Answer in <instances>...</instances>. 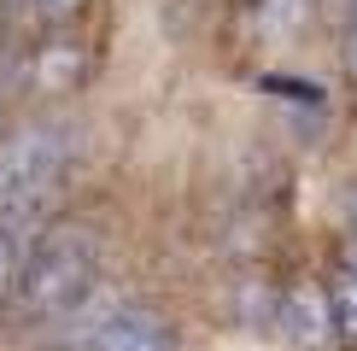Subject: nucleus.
I'll return each mask as SVG.
<instances>
[{
    "label": "nucleus",
    "mask_w": 357,
    "mask_h": 351,
    "mask_svg": "<svg viewBox=\"0 0 357 351\" xmlns=\"http://www.w3.org/2000/svg\"><path fill=\"white\" fill-rule=\"evenodd\" d=\"M94 281H100V246H94V234L77 228V223L41 228L36 246H29V258H24L18 287H12V316L29 322V328L70 322L88 299H94Z\"/></svg>",
    "instance_id": "f257e3e1"
},
{
    "label": "nucleus",
    "mask_w": 357,
    "mask_h": 351,
    "mask_svg": "<svg viewBox=\"0 0 357 351\" xmlns=\"http://www.w3.org/2000/svg\"><path fill=\"white\" fill-rule=\"evenodd\" d=\"M65 182V135L47 123L0 141V223L36 228Z\"/></svg>",
    "instance_id": "f03ea898"
},
{
    "label": "nucleus",
    "mask_w": 357,
    "mask_h": 351,
    "mask_svg": "<svg viewBox=\"0 0 357 351\" xmlns=\"http://www.w3.org/2000/svg\"><path fill=\"white\" fill-rule=\"evenodd\" d=\"M82 351H176V328L153 304H112V311H77L70 316Z\"/></svg>",
    "instance_id": "7ed1b4c3"
},
{
    "label": "nucleus",
    "mask_w": 357,
    "mask_h": 351,
    "mask_svg": "<svg viewBox=\"0 0 357 351\" xmlns=\"http://www.w3.org/2000/svg\"><path fill=\"white\" fill-rule=\"evenodd\" d=\"M275 328L287 334V345H299V351H322V345H334L328 287H317V281L287 287V292H281V311H275Z\"/></svg>",
    "instance_id": "20e7f679"
},
{
    "label": "nucleus",
    "mask_w": 357,
    "mask_h": 351,
    "mask_svg": "<svg viewBox=\"0 0 357 351\" xmlns=\"http://www.w3.org/2000/svg\"><path fill=\"white\" fill-rule=\"evenodd\" d=\"M322 287H328V311H334V340L340 345H357V275L340 263Z\"/></svg>",
    "instance_id": "39448f33"
},
{
    "label": "nucleus",
    "mask_w": 357,
    "mask_h": 351,
    "mask_svg": "<svg viewBox=\"0 0 357 351\" xmlns=\"http://www.w3.org/2000/svg\"><path fill=\"white\" fill-rule=\"evenodd\" d=\"M29 246H36V228L0 223V299H12V287H18V275H24Z\"/></svg>",
    "instance_id": "423d86ee"
},
{
    "label": "nucleus",
    "mask_w": 357,
    "mask_h": 351,
    "mask_svg": "<svg viewBox=\"0 0 357 351\" xmlns=\"http://www.w3.org/2000/svg\"><path fill=\"white\" fill-rule=\"evenodd\" d=\"M299 18H305V0H258V24L270 29V36L299 29Z\"/></svg>",
    "instance_id": "0eeeda50"
},
{
    "label": "nucleus",
    "mask_w": 357,
    "mask_h": 351,
    "mask_svg": "<svg viewBox=\"0 0 357 351\" xmlns=\"http://www.w3.org/2000/svg\"><path fill=\"white\" fill-rule=\"evenodd\" d=\"M70 70H77V53H41V82H70Z\"/></svg>",
    "instance_id": "6e6552de"
},
{
    "label": "nucleus",
    "mask_w": 357,
    "mask_h": 351,
    "mask_svg": "<svg viewBox=\"0 0 357 351\" xmlns=\"http://www.w3.org/2000/svg\"><path fill=\"white\" fill-rule=\"evenodd\" d=\"M29 6H36L41 18H70V12H82V0H29Z\"/></svg>",
    "instance_id": "1a4fd4ad"
},
{
    "label": "nucleus",
    "mask_w": 357,
    "mask_h": 351,
    "mask_svg": "<svg viewBox=\"0 0 357 351\" xmlns=\"http://www.w3.org/2000/svg\"><path fill=\"white\" fill-rule=\"evenodd\" d=\"M340 58H346V77L357 82V18L346 24V41H340Z\"/></svg>",
    "instance_id": "9d476101"
},
{
    "label": "nucleus",
    "mask_w": 357,
    "mask_h": 351,
    "mask_svg": "<svg viewBox=\"0 0 357 351\" xmlns=\"http://www.w3.org/2000/svg\"><path fill=\"white\" fill-rule=\"evenodd\" d=\"M346 223H351V234H357V187L346 194Z\"/></svg>",
    "instance_id": "9b49d317"
},
{
    "label": "nucleus",
    "mask_w": 357,
    "mask_h": 351,
    "mask_svg": "<svg viewBox=\"0 0 357 351\" xmlns=\"http://www.w3.org/2000/svg\"><path fill=\"white\" fill-rule=\"evenodd\" d=\"M346 270L357 275V234H351V246H346Z\"/></svg>",
    "instance_id": "f8f14e48"
}]
</instances>
